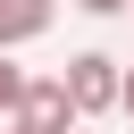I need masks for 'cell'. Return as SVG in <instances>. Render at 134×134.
Wrapping results in <instances>:
<instances>
[{
    "label": "cell",
    "instance_id": "6da1fadb",
    "mask_svg": "<svg viewBox=\"0 0 134 134\" xmlns=\"http://www.w3.org/2000/svg\"><path fill=\"white\" fill-rule=\"evenodd\" d=\"M59 92H67V109L92 126V117H109L117 109V59L109 50H75L67 67H59Z\"/></svg>",
    "mask_w": 134,
    "mask_h": 134
},
{
    "label": "cell",
    "instance_id": "7a4b0ae2",
    "mask_svg": "<svg viewBox=\"0 0 134 134\" xmlns=\"http://www.w3.org/2000/svg\"><path fill=\"white\" fill-rule=\"evenodd\" d=\"M17 126H34V134H67V126H84V117L67 109L59 75H25V92H17Z\"/></svg>",
    "mask_w": 134,
    "mask_h": 134
},
{
    "label": "cell",
    "instance_id": "3957f363",
    "mask_svg": "<svg viewBox=\"0 0 134 134\" xmlns=\"http://www.w3.org/2000/svg\"><path fill=\"white\" fill-rule=\"evenodd\" d=\"M50 17H59V0H0V50L42 42V34H50Z\"/></svg>",
    "mask_w": 134,
    "mask_h": 134
},
{
    "label": "cell",
    "instance_id": "277c9868",
    "mask_svg": "<svg viewBox=\"0 0 134 134\" xmlns=\"http://www.w3.org/2000/svg\"><path fill=\"white\" fill-rule=\"evenodd\" d=\"M17 92H25V67L0 50V117H17Z\"/></svg>",
    "mask_w": 134,
    "mask_h": 134
},
{
    "label": "cell",
    "instance_id": "5b68a950",
    "mask_svg": "<svg viewBox=\"0 0 134 134\" xmlns=\"http://www.w3.org/2000/svg\"><path fill=\"white\" fill-rule=\"evenodd\" d=\"M84 17H126V0H75Z\"/></svg>",
    "mask_w": 134,
    "mask_h": 134
},
{
    "label": "cell",
    "instance_id": "8992f818",
    "mask_svg": "<svg viewBox=\"0 0 134 134\" xmlns=\"http://www.w3.org/2000/svg\"><path fill=\"white\" fill-rule=\"evenodd\" d=\"M117 109L134 117V67H117Z\"/></svg>",
    "mask_w": 134,
    "mask_h": 134
},
{
    "label": "cell",
    "instance_id": "52a82bcc",
    "mask_svg": "<svg viewBox=\"0 0 134 134\" xmlns=\"http://www.w3.org/2000/svg\"><path fill=\"white\" fill-rule=\"evenodd\" d=\"M0 134H34V126H17V117H8V126H0Z\"/></svg>",
    "mask_w": 134,
    "mask_h": 134
},
{
    "label": "cell",
    "instance_id": "ba28073f",
    "mask_svg": "<svg viewBox=\"0 0 134 134\" xmlns=\"http://www.w3.org/2000/svg\"><path fill=\"white\" fill-rule=\"evenodd\" d=\"M67 134H92V126H67Z\"/></svg>",
    "mask_w": 134,
    "mask_h": 134
},
{
    "label": "cell",
    "instance_id": "9c48e42d",
    "mask_svg": "<svg viewBox=\"0 0 134 134\" xmlns=\"http://www.w3.org/2000/svg\"><path fill=\"white\" fill-rule=\"evenodd\" d=\"M126 17H134V0H126Z\"/></svg>",
    "mask_w": 134,
    "mask_h": 134
}]
</instances>
